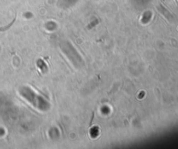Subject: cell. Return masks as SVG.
Returning a JSON list of instances; mask_svg holds the SVG:
<instances>
[{"mask_svg":"<svg viewBox=\"0 0 178 149\" xmlns=\"http://www.w3.org/2000/svg\"><path fill=\"white\" fill-rule=\"evenodd\" d=\"M60 49L65 54V56L68 58L69 60L76 67L79 68L81 65H83V58L70 43L67 42V41L63 42L62 44H60Z\"/></svg>","mask_w":178,"mask_h":149,"instance_id":"1","label":"cell"},{"mask_svg":"<svg viewBox=\"0 0 178 149\" xmlns=\"http://www.w3.org/2000/svg\"><path fill=\"white\" fill-rule=\"evenodd\" d=\"M37 65H38V67L41 69V71H46V70H47V65H45L44 62L43 60H38V61H37Z\"/></svg>","mask_w":178,"mask_h":149,"instance_id":"2","label":"cell"}]
</instances>
